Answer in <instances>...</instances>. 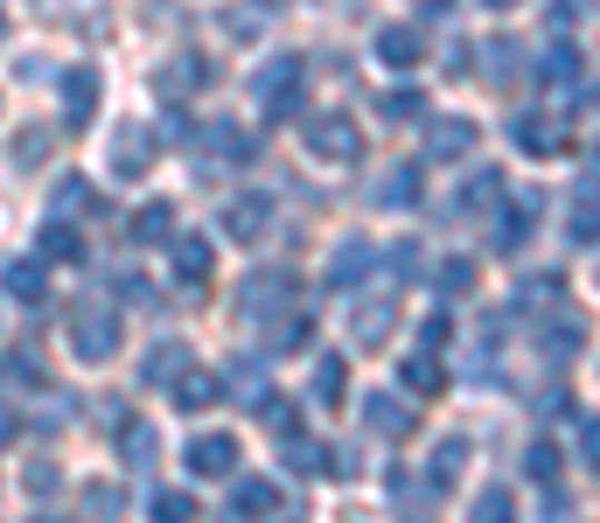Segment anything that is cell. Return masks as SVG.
<instances>
[{
	"label": "cell",
	"mask_w": 600,
	"mask_h": 523,
	"mask_svg": "<svg viewBox=\"0 0 600 523\" xmlns=\"http://www.w3.org/2000/svg\"><path fill=\"white\" fill-rule=\"evenodd\" d=\"M119 314H106V307H70V356L77 363H106V356H119Z\"/></svg>",
	"instance_id": "1"
},
{
	"label": "cell",
	"mask_w": 600,
	"mask_h": 523,
	"mask_svg": "<svg viewBox=\"0 0 600 523\" xmlns=\"http://www.w3.org/2000/svg\"><path fill=\"white\" fill-rule=\"evenodd\" d=\"M307 154H315V161H356L363 134H356L343 112H315V119H307Z\"/></svg>",
	"instance_id": "2"
},
{
	"label": "cell",
	"mask_w": 600,
	"mask_h": 523,
	"mask_svg": "<svg viewBox=\"0 0 600 523\" xmlns=\"http://www.w3.org/2000/svg\"><path fill=\"white\" fill-rule=\"evenodd\" d=\"M258 105H266V119H294L301 112V63H266L258 70Z\"/></svg>",
	"instance_id": "3"
},
{
	"label": "cell",
	"mask_w": 600,
	"mask_h": 523,
	"mask_svg": "<svg viewBox=\"0 0 600 523\" xmlns=\"http://www.w3.org/2000/svg\"><path fill=\"white\" fill-rule=\"evenodd\" d=\"M57 91H63V126H70V134H85L91 112H98V70L91 63H70L57 77Z\"/></svg>",
	"instance_id": "4"
},
{
	"label": "cell",
	"mask_w": 600,
	"mask_h": 523,
	"mask_svg": "<svg viewBox=\"0 0 600 523\" xmlns=\"http://www.w3.org/2000/svg\"><path fill=\"white\" fill-rule=\"evenodd\" d=\"M147 168H154L147 126H119V134H112V175H119V181H140Z\"/></svg>",
	"instance_id": "5"
},
{
	"label": "cell",
	"mask_w": 600,
	"mask_h": 523,
	"mask_svg": "<svg viewBox=\"0 0 600 523\" xmlns=\"http://www.w3.org/2000/svg\"><path fill=\"white\" fill-rule=\"evenodd\" d=\"M266 224H273V203H266V196H238V203H224V230H230L238 245L266 238Z\"/></svg>",
	"instance_id": "6"
},
{
	"label": "cell",
	"mask_w": 600,
	"mask_h": 523,
	"mask_svg": "<svg viewBox=\"0 0 600 523\" xmlns=\"http://www.w3.org/2000/svg\"><path fill=\"white\" fill-rule=\"evenodd\" d=\"M230 467H238V440H230V433L189 440V475H230Z\"/></svg>",
	"instance_id": "7"
},
{
	"label": "cell",
	"mask_w": 600,
	"mask_h": 523,
	"mask_svg": "<svg viewBox=\"0 0 600 523\" xmlns=\"http://www.w3.org/2000/svg\"><path fill=\"white\" fill-rule=\"evenodd\" d=\"M36 258H42V266H85V238H77L63 217H49L42 238H36Z\"/></svg>",
	"instance_id": "8"
},
{
	"label": "cell",
	"mask_w": 600,
	"mask_h": 523,
	"mask_svg": "<svg viewBox=\"0 0 600 523\" xmlns=\"http://www.w3.org/2000/svg\"><path fill=\"white\" fill-rule=\"evenodd\" d=\"M517 147L538 154V161H552V154H565V126L544 119V112H524V119H517Z\"/></svg>",
	"instance_id": "9"
},
{
	"label": "cell",
	"mask_w": 600,
	"mask_h": 523,
	"mask_svg": "<svg viewBox=\"0 0 600 523\" xmlns=\"http://www.w3.org/2000/svg\"><path fill=\"white\" fill-rule=\"evenodd\" d=\"M0 391H42V356L29 343L0 349Z\"/></svg>",
	"instance_id": "10"
},
{
	"label": "cell",
	"mask_w": 600,
	"mask_h": 523,
	"mask_svg": "<svg viewBox=\"0 0 600 523\" xmlns=\"http://www.w3.org/2000/svg\"><path fill=\"white\" fill-rule=\"evenodd\" d=\"M468 147H475V126H468V119H433V134H426L433 161H461Z\"/></svg>",
	"instance_id": "11"
},
{
	"label": "cell",
	"mask_w": 600,
	"mask_h": 523,
	"mask_svg": "<svg viewBox=\"0 0 600 523\" xmlns=\"http://www.w3.org/2000/svg\"><path fill=\"white\" fill-rule=\"evenodd\" d=\"M0 294H14V300H42V258H8L0 266Z\"/></svg>",
	"instance_id": "12"
},
{
	"label": "cell",
	"mask_w": 600,
	"mask_h": 523,
	"mask_svg": "<svg viewBox=\"0 0 600 523\" xmlns=\"http://www.w3.org/2000/svg\"><path fill=\"white\" fill-rule=\"evenodd\" d=\"M85 516L91 523H119L126 516V489L119 482H85Z\"/></svg>",
	"instance_id": "13"
},
{
	"label": "cell",
	"mask_w": 600,
	"mask_h": 523,
	"mask_svg": "<svg viewBox=\"0 0 600 523\" xmlns=\"http://www.w3.org/2000/svg\"><path fill=\"white\" fill-rule=\"evenodd\" d=\"M377 57H384L391 70H412V63L426 57V42L412 36V29H384V36H377Z\"/></svg>",
	"instance_id": "14"
},
{
	"label": "cell",
	"mask_w": 600,
	"mask_h": 523,
	"mask_svg": "<svg viewBox=\"0 0 600 523\" xmlns=\"http://www.w3.org/2000/svg\"><path fill=\"white\" fill-rule=\"evenodd\" d=\"M420 203V168H391L377 181V209H412Z\"/></svg>",
	"instance_id": "15"
},
{
	"label": "cell",
	"mask_w": 600,
	"mask_h": 523,
	"mask_svg": "<svg viewBox=\"0 0 600 523\" xmlns=\"http://www.w3.org/2000/svg\"><path fill=\"white\" fill-rule=\"evenodd\" d=\"M279 503V489L273 482H258V475H245L238 489H230V516H266Z\"/></svg>",
	"instance_id": "16"
},
{
	"label": "cell",
	"mask_w": 600,
	"mask_h": 523,
	"mask_svg": "<svg viewBox=\"0 0 600 523\" xmlns=\"http://www.w3.org/2000/svg\"><path fill=\"white\" fill-rule=\"evenodd\" d=\"M363 258H371V245L343 238V245H335V258H328V279H335V286H356V279H363Z\"/></svg>",
	"instance_id": "17"
},
{
	"label": "cell",
	"mask_w": 600,
	"mask_h": 523,
	"mask_svg": "<svg viewBox=\"0 0 600 523\" xmlns=\"http://www.w3.org/2000/svg\"><path fill=\"white\" fill-rule=\"evenodd\" d=\"M134 238H140V245H161V238H175V203H147L140 217H134Z\"/></svg>",
	"instance_id": "18"
},
{
	"label": "cell",
	"mask_w": 600,
	"mask_h": 523,
	"mask_svg": "<svg viewBox=\"0 0 600 523\" xmlns=\"http://www.w3.org/2000/svg\"><path fill=\"white\" fill-rule=\"evenodd\" d=\"M49 140H57L49 126H21V134H14V168H42L49 161Z\"/></svg>",
	"instance_id": "19"
},
{
	"label": "cell",
	"mask_w": 600,
	"mask_h": 523,
	"mask_svg": "<svg viewBox=\"0 0 600 523\" xmlns=\"http://www.w3.org/2000/svg\"><path fill=\"white\" fill-rule=\"evenodd\" d=\"M175 273L189 279V286H203V279H210V245H203V238H181V245H175Z\"/></svg>",
	"instance_id": "20"
},
{
	"label": "cell",
	"mask_w": 600,
	"mask_h": 523,
	"mask_svg": "<svg viewBox=\"0 0 600 523\" xmlns=\"http://www.w3.org/2000/svg\"><path fill=\"white\" fill-rule=\"evenodd\" d=\"M210 398H217V377H203V371H181V377H175V405H181V412H203Z\"/></svg>",
	"instance_id": "21"
},
{
	"label": "cell",
	"mask_w": 600,
	"mask_h": 523,
	"mask_svg": "<svg viewBox=\"0 0 600 523\" xmlns=\"http://www.w3.org/2000/svg\"><path fill=\"white\" fill-rule=\"evenodd\" d=\"M210 147L224 154V161H258V147H252V134H245V126H210Z\"/></svg>",
	"instance_id": "22"
},
{
	"label": "cell",
	"mask_w": 600,
	"mask_h": 523,
	"mask_svg": "<svg viewBox=\"0 0 600 523\" xmlns=\"http://www.w3.org/2000/svg\"><path fill=\"white\" fill-rule=\"evenodd\" d=\"M49 209H57V217H77V209H98V203H91V181H85V175H63V181H57V196H49Z\"/></svg>",
	"instance_id": "23"
},
{
	"label": "cell",
	"mask_w": 600,
	"mask_h": 523,
	"mask_svg": "<svg viewBox=\"0 0 600 523\" xmlns=\"http://www.w3.org/2000/svg\"><path fill=\"white\" fill-rule=\"evenodd\" d=\"M363 418H371V433H412V412L391 405V398H371V405H363Z\"/></svg>",
	"instance_id": "24"
},
{
	"label": "cell",
	"mask_w": 600,
	"mask_h": 523,
	"mask_svg": "<svg viewBox=\"0 0 600 523\" xmlns=\"http://www.w3.org/2000/svg\"><path fill=\"white\" fill-rule=\"evenodd\" d=\"M377 112H384V119H420V112H426V98L412 91V85H391V91L377 98Z\"/></svg>",
	"instance_id": "25"
},
{
	"label": "cell",
	"mask_w": 600,
	"mask_h": 523,
	"mask_svg": "<svg viewBox=\"0 0 600 523\" xmlns=\"http://www.w3.org/2000/svg\"><path fill=\"white\" fill-rule=\"evenodd\" d=\"M343 384H350V377H343V356H322V363H315V398H322V405H343Z\"/></svg>",
	"instance_id": "26"
},
{
	"label": "cell",
	"mask_w": 600,
	"mask_h": 523,
	"mask_svg": "<svg viewBox=\"0 0 600 523\" xmlns=\"http://www.w3.org/2000/svg\"><path fill=\"white\" fill-rule=\"evenodd\" d=\"M181 371H189V349H181V343H175V349H154V356H147V384H175Z\"/></svg>",
	"instance_id": "27"
},
{
	"label": "cell",
	"mask_w": 600,
	"mask_h": 523,
	"mask_svg": "<svg viewBox=\"0 0 600 523\" xmlns=\"http://www.w3.org/2000/svg\"><path fill=\"white\" fill-rule=\"evenodd\" d=\"M154 523H196V495L161 489V495H154Z\"/></svg>",
	"instance_id": "28"
},
{
	"label": "cell",
	"mask_w": 600,
	"mask_h": 523,
	"mask_svg": "<svg viewBox=\"0 0 600 523\" xmlns=\"http://www.w3.org/2000/svg\"><path fill=\"white\" fill-rule=\"evenodd\" d=\"M119 454H126V467H147V461H154V433L126 418V426H119Z\"/></svg>",
	"instance_id": "29"
},
{
	"label": "cell",
	"mask_w": 600,
	"mask_h": 523,
	"mask_svg": "<svg viewBox=\"0 0 600 523\" xmlns=\"http://www.w3.org/2000/svg\"><path fill=\"white\" fill-rule=\"evenodd\" d=\"M224 391H238V398H266V371H258V363H230V377H224Z\"/></svg>",
	"instance_id": "30"
},
{
	"label": "cell",
	"mask_w": 600,
	"mask_h": 523,
	"mask_svg": "<svg viewBox=\"0 0 600 523\" xmlns=\"http://www.w3.org/2000/svg\"><path fill=\"white\" fill-rule=\"evenodd\" d=\"M384 335H391V307H377V300L356 307V343L371 349V343H384Z\"/></svg>",
	"instance_id": "31"
},
{
	"label": "cell",
	"mask_w": 600,
	"mask_h": 523,
	"mask_svg": "<svg viewBox=\"0 0 600 523\" xmlns=\"http://www.w3.org/2000/svg\"><path fill=\"white\" fill-rule=\"evenodd\" d=\"M266 21H273L266 8H238V14H230V21H224V29H230V36H238V42H258V36H266Z\"/></svg>",
	"instance_id": "32"
},
{
	"label": "cell",
	"mask_w": 600,
	"mask_h": 523,
	"mask_svg": "<svg viewBox=\"0 0 600 523\" xmlns=\"http://www.w3.org/2000/svg\"><path fill=\"white\" fill-rule=\"evenodd\" d=\"M433 279H440V294H468V286H475V266H468V258H447Z\"/></svg>",
	"instance_id": "33"
},
{
	"label": "cell",
	"mask_w": 600,
	"mask_h": 523,
	"mask_svg": "<svg viewBox=\"0 0 600 523\" xmlns=\"http://www.w3.org/2000/svg\"><path fill=\"white\" fill-rule=\"evenodd\" d=\"M196 77H203V57H181L161 70V85H168V98H181V85H196Z\"/></svg>",
	"instance_id": "34"
},
{
	"label": "cell",
	"mask_w": 600,
	"mask_h": 523,
	"mask_svg": "<svg viewBox=\"0 0 600 523\" xmlns=\"http://www.w3.org/2000/svg\"><path fill=\"white\" fill-rule=\"evenodd\" d=\"M266 343H273V349H301V343H307V322H301V314H294V322H273Z\"/></svg>",
	"instance_id": "35"
},
{
	"label": "cell",
	"mask_w": 600,
	"mask_h": 523,
	"mask_svg": "<svg viewBox=\"0 0 600 523\" xmlns=\"http://www.w3.org/2000/svg\"><path fill=\"white\" fill-rule=\"evenodd\" d=\"M405 384H412V391H440V363H433V356H412V363H405Z\"/></svg>",
	"instance_id": "36"
},
{
	"label": "cell",
	"mask_w": 600,
	"mask_h": 523,
	"mask_svg": "<svg viewBox=\"0 0 600 523\" xmlns=\"http://www.w3.org/2000/svg\"><path fill=\"white\" fill-rule=\"evenodd\" d=\"M57 482H63L57 461H36V467H29V495H57Z\"/></svg>",
	"instance_id": "37"
},
{
	"label": "cell",
	"mask_w": 600,
	"mask_h": 523,
	"mask_svg": "<svg viewBox=\"0 0 600 523\" xmlns=\"http://www.w3.org/2000/svg\"><path fill=\"white\" fill-rule=\"evenodd\" d=\"M8 440H14V412L0 405V447H8Z\"/></svg>",
	"instance_id": "38"
},
{
	"label": "cell",
	"mask_w": 600,
	"mask_h": 523,
	"mask_svg": "<svg viewBox=\"0 0 600 523\" xmlns=\"http://www.w3.org/2000/svg\"><path fill=\"white\" fill-rule=\"evenodd\" d=\"M489 8H517V0H489Z\"/></svg>",
	"instance_id": "39"
},
{
	"label": "cell",
	"mask_w": 600,
	"mask_h": 523,
	"mask_svg": "<svg viewBox=\"0 0 600 523\" xmlns=\"http://www.w3.org/2000/svg\"><path fill=\"white\" fill-rule=\"evenodd\" d=\"M36 523H57V516H36Z\"/></svg>",
	"instance_id": "40"
}]
</instances>
